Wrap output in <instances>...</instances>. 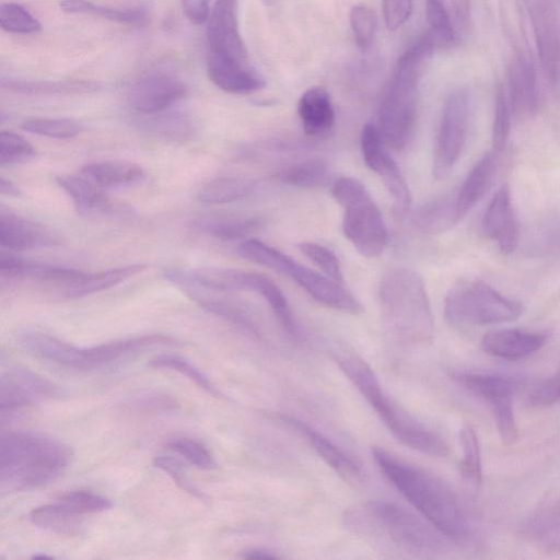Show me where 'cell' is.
<instances>
[{"label":"cell","mask_w":560,"mask_h":560,"mask_svg":"<svg viewBox=\"0 0 560 560\" xmlns=\"http://www.w3.org/2000/svg\"><path fill=\"white\" fill-rule=\"evenodd\" d=\"M372 453L385 477L435 529L451 539L468 536L467 515L448 485L382 447Z\"/></svg>","instance_id":"obj_1"},{"label":"cell","mask_w":560,"mask_h":560,"mask_svg":"<svg viewBox=\"0 0 560 560\" xmlns=\"http://www.w3.org/2000/svg\"><path fill=\"white\" fill-rule=\"evenodd\" d=\"M207 72L220 90L248 94L266 81L252 66L237 19V0H215L207 19Z\"/></svg>","instance_id":"obj_2"},{"label":"cell","mask_w":560,"mask_h":560,"mask_svg":"<svg viewBox=\"0 0 560 560\" xmlns=\"http://www.w3.org/2000/svg\"><path fill=\"white\" fill-rule=\"evenodd\" d=\"M62 441L38 432H2L0 438V488L3 492L33 490L60 477L72 459Z\"/></svg>","instance_id":"obj_3"},{"label":"cell","mask_w":560,"mask_h":560,"mask_svg":"<svg viewBox=\"0 0 560 560\" xmlns=\"http://www.w3.org/2000/svg\"><path fill=\"white\" fill-rule=\"evenodd\" d=\"M331 358L354 385L382 422L401 444L420 453L445 457V440L402 409L382 387L372 368L355 352L338 347Z\"/></svg>","instance_id":"obj_4"},{"label":"cell","mask_w":560,"mask_h":560,"mask_svg":"<svg viewBox=\"0 0 560 560\" xmlns=\"http://www.w3.org/2000/svg\"><path fill=\"white\" fill-rule=\"evenodd\" d=\"M342 521L352 534L399 551L420 555L438 551L443 546L441 533L429 522L393 502H362L348 509Z\"/></svg>","instance_id":"obj_5"},{"label":"cell","mask_w":560,"mask_h":560,"mask_svg":"<svg viewBox=\"0 0 560 560\" xmlns=\"http://www.w3.org/2000/svg\"><path fill=\"white\" fill-rule=\"evenodd\" d=\"M438 48L427 31L398 58L380 106L378 129L385 144L401 150L409 142L416 120L417 89L422 68Z\"/></svg>","instance_id":"obj_6"},{"label":"cell","mask_w":560,"mask_h":560,"mask_svg":"<svg viewBox=\"0 0 560 560\" xmlns=\"http://www.w3.org/2000/svg\"><path fill=\"white\" fill-rule=\"evenodd\" d=\"M384 323L401 342L424 345L432 340L434 323L421 276L407 267L387 270L380 283Z\"/></svg>","instance_id":"obj_7"},{"label":"cell","mask_w":560,"mask_h":560,"mask_svg":"<svg viewBox=\"0 0 560 560\" xmlns=\"http://www.w3.org/2000/svg\"><path fill=\"white\" fill-rule=\"evenodd\" d=\"M16 340L33 357L79 371L98 369L150 347L180 345L176 339L161 334L143 335L84 348L34 330L19 332Z\"/></svg>","instance_id":"obj_8"},{"label":"cell","mask_w":560,"mask_h":560,"mask_svg":"<svg viewBox=\"0 0 560 560\" xmlns=\"http://www.w3.org/2000/svg\"><path fill=\"white\" fill-rule=\"evenodd\" d=\"M244 259L267 267L296 282L317 302L349 314H360L363 306L342 283L300 265L294 259L256 240L245 238L237 247Z\"/></svg>","instance_id":"obj_9"},{"label":"cell","mask_w":560,"mask_h":560,"mask_svg":"<svg viewBox=\"0 0 560 560\" xmlns=\"http://www.w3.org/2000/svg\"><path fill=\"white\" fill-rule=\"evenodd\" d=\"M332 197L343 209L342 232L359 254L380 256L388 241L382 212L365 186L353 177H339L331 187Z\"/></svg>","instance_id":"obj_10"},{"label":"cell","mask_w":560,"mask_h":560,"mask_svg":"<svg viewBox=\"0 0 560 560\" xmlns=\"http://www.w3.org/2000/svg\"><path fill=\"white\" fill-rule=\"evenodd\" d=\"M523 305L479 279L455 284L444 301L446 319L455 325H490L512 322L521 316Z\"/></svg>","instance_id":"obj_11"},{"label":"cell","mask_w":560,"mask_h":560,"mask_svg":"<svg viewBox=\"0 0 560 560\" xmlns=\"http://www.w3.org/2000/svg\"><path fill=\"white\" fill-rule=\"evenodd\" d=\"M451 377L489 406L501 441L512 445L518 436L513 400L522 381L505 374L469 371H454Z\"/></svg>","instance_id":"obj_12"},{"label":"cell","mask_w":560,"mask_h":560,"mask_svg":"<svg viewBox=\"0 0 560 560\" xmlns=\"http://www.w3.org/2000/svg\"><path fill=\"white\" fill-rule=\"evenodd\" d=\"M471 113L470 92L459 88L451 92L443 105L432 163L435 179L446 178L462 155L468 137Z\"/></svg>","instance_id":"obj_13"},{"label":"cell","mask_w":560,"mask_h":560,"mask_svg":"<svg viewBox=\"0 0 560 560\" xmlns=\"http://www.w3.org/2000/svg\"><path fill=\"white\" fill-rule=\"evenodd\" d=\"M112 505V501L104 495L86 490H74L63 493L52 503L33 509L30 520L43 529L71 534L77 530L83 515L106 511Z\"/></svg>","instance_id":"obj_14"},{"label":"cell","mask_w":560,"mask_h":560,"mask_svg":"<svg viewBox=\"0 0 560 560\" xmlns=\"http://www.w3.org/2000/svg\"><path fill=\"white\" fill-rule=\"evenodd\" d=\"M361 150L366 166L381 178L397 212L408 211L411 203L409 187L395 160L387 152L380 129L375 125L363 126Z\"/></svg>","instance_id":"obj_15"},{"label":"cell","mask_w":560,"mask_h":560,"mask_svg":"<svg viewBox=\"0 0 560 560\" xmlns=\"http://www.w3.org/2000/svg\"><path fill=\"white\" fill-rule=\"evenodd\" d=\"M529 14L541 68L553 95L560 97V13L550 0H534Z\"/></svg>","instance_id":"obj_16"},{"label":"cell","mask_w":560,"mask_h":560,"mask_svg":"<svg viewBox=\"0 0 560 560\" xmlns=\"http://www.w3.org/2000/svg\"><path fill=\"white\" fill-rule=\"evenodd\" d=\"M215 283L221 291L247 290L257 292L268 302L287 332L294 338L300 337L299 325L283 292L267 276L254 271L219 267L215 273Z\"/></svg>","instance_id":"obj_17"},{"label":"cell","mask_w":560,"mask_h":560,"mask_svg":"<svg viewBox=\"0 0 560 560\" xmlns=\"http://www.w3.org/2000/svg\"><path fill=\"white\" fill-rule=\"evenodd\" d=\"M60 388L37 373L25 368H12L0 380L1 415L28 407L36 402L58 398Z\"/></svg>","instance_id":"obj_18"},{"label":"cell","mask_w":560,"mask_h":560,"mask_svg":"<svg viewBox=\"0 0 560 560\" xmlns=\"http://www.w3.org/2000/svg\"><path fill=\"white\" fill-rule=\"evenodd\" d=\"M187 88L176 77L167 73H149L135 81L128 90L127 102L137 113L155 115L179 102Z\"/></svg>","instance_id":"obj_19"},{"label":"cell","mask_w":560,"mask_h":560,"mask_svg":"<svg viewBox=\"0 0 560 560\" xmlns=\"http://www.w3.org/2000/svg\"><path fill=\"white\" fill-rule=\"evenodd\" d=\"M279 419L303 436L316 454L346 482L358 486L365 481L360 463L322 432L296 418L280 415Z\"/></svg>","instance_id":"obj_20"},{"label":"cell","mask_w":560,"mask_h":560,"mask_svg":"<svg viewBox=\"0 0 560 560\" xmlns=\"http://www.w3.org/2000/svg\"><path fill=\"white\" fill-rule=\"evenodd\" d=\"M508 98L518 119L535 115L539 108L537 74L532 58L518 49L508 69Z\"/></svg>","instance_id":"obj_21"},{"label":"cell","mask_w":560,"mask_h":560,"mask_svg":"<svg viewBox=\"0 0 560 560\" xmlns=\"http://www.w3.org/2000/svg\"><path fill=\"white\" fill-rule=\"evenodd\" d=\"M481 229L501 253L509 255L516 249L518 223L508 184H503L492 196L483 213Z\"/></svg>","instance_id":"obj_22"},{"label":"cell","mask_w":560,"mask_h":560,"mask_svg":"<svg viewBox=\"0 0 560 560\" xmlns=\"http://www.w3.org/2000/svg\"><path fill=\"white\" fill-rule=\"evenodd\" d=\"M521 534L542 551L560 552V489L550 492L532 510L521 526Z\"/></svg>","instance_id":"obj_23"},{"label":"cell","mask_w":560,"mask_h":560,"mask_svg":"<svg viewBox=\"0 0 560 560\" xmlns=\"http://www.w3.org/2000/svg\"><path fill=\"white\" fill-rule=\"evenodd\" d=\"M60 242L47 226L23 218L4 208L0 209V245L12 250L54 247Z\"/></svg>","instance_id":"obj_24"},{"label":"cell","mask_w":560,"mask_h":560,"mask_svg":"<svg viewBox=\"0 0 560 560\" xmlns=\"http://www.w3.org/2000/svg\"><path fill=\"white\" fill-rule=\"evenodd\" d=\"M548 340L542 331L502 328L487 332L481 349L489 355L504 360H520L541 349Z\"/></svg>","instance_id":"obj_25"},{"label":"cell","mask_w":560,"mask_h":560,"mask_svg":"<svg viewBox=\"0 0 560 560\" xmlns=\"http://www.w3.org/2000/svg\"><path fill=\"white\" fill-rule=\"evenodd\" d=\"M59 187L70 197L78 212L85 215H108L128 212L127 207L113 202L105 189L95 185L86 177L59 175L56 177Z\"/></svg>","instance_id":"obj_26"},{"label":"cell","mask_w":560,"mask_h":560,"mask_svg":"<svg viewBox=\"0 0 560 560\" xmlns=\"http://www.w3.org/2000/svg\"><path fill=\"white\" fill-rule=\"evenodd\" d=\"M0 273L7 278L31 279L66 287L85 275L75 268L27 260L4 250L0 253Z\"/></svg>","instance_id":"obj_27"},{"label":"cell","mask_w":560,"mask_h":560,"mask_svg":"<svg viewBox=\"0 0 560 560\" xmlns=\"http://www.w3.org/2000/svg\"><path fill=\"white\" fill-rule=\"evenodd\" d=\"M498 154L491 149L471 167L456 194V207L462 220L486 195L495 174Z\"/></svg>","instance_id":"obj_28"},{"label":"cell","mask_w":560,"mask_h":560,"mask_svg":"<svg viewBox=\"0 0 560 560\" xmlns=\"http://www.w3.org/2000/svg\"><path fill=\"white\" fill-rule=\"evenodd\" d=\"M298 114L304 132L319 136L335 124V110L329 93L322 86L307 89L298 103Z\"/></svg>","instance_id":"obj_29"},{"label":"cell","mask_w":560,"mask_h":560,"mask_svg":"<svg viewBox=\"0 0 560 560\" xmlns=\"http://www.w3.org/2000/svg\"><path fill=\"white\" fill-rule=\"evenodd\" d=\"M81 174L103 189L132 187L145 177L144 170L140 165L128 161L89 163L81 168Z\"/></svg>","instance_id":"obj_30"},{"label":"cell","mask_w":560,"mask_h":560,"mask_svg":"<svg viewBox=\"0 0 560 560\" xmlns=\"http://www.w3.org/2000/svg\"><path fill=\"white\" fill-rule=\"evenodd\" d=\"M260 225L261 221L256 217L230 213H209L192 221L197 231L221 241L246 238Z\"/></svg>","instance_id":"obj_31"},{"label":"cell","mask_w":560,"mask_h":560,"mask_svg":"<svg viewBox=\"0 0 560 560\" xmlns=\"http://www.w3.org/2000/svg\"><path fill=\"white\" fill-rule=\"evenodd\" d=\"M459 220L456 195L445 196L420 206L412 215L413 225L427 234L446 232Z\"/></svg>","instance_id":"obj_32"},{"label":"cell","mask_w":560,"mask_h":560,"mask_svg":"<svg viewBox=\"0 0 560 560\" xmlns=\"http://www.w3.org/2000/svg\"><path fill=\"white\" fill-rule=\"evenodd\" d=\"M147 269V265L132 264L103 270L96 273H85L81 279L65 288L68 298H80L107 290L124 282Z\"/></svg>","instance_id":"obj_33"},{"label":"cell","mask_w":560,"mask_h":560,"mask_svg":"<svg viewBox=\"0 0 560 560\" xmlns=\"http://www.w3.org/2000/svg\"><path fill=\"white\" fill-rule=\"evenodd\" d=\"M1 86L5 90L27 95H69L92 93L98 84L91 81H25L2 79Z\"/></svg>","instance_id":"obj_34"},{"label":"cell","mask_w":560,"mask_h":560,"mask_svg":"<svg viewBox=\"0 0 560 560\" xmlns=\"http://www.w3.org/2000/svg\"><path fill=\"white\" fill-rule=\"evenodd\" d=\"M59 5L66 13L100 16L119 24L141 26L147 23V13L139 9L106 7L90 0H62Z\"/></svg>","instance_id":"obj_35"},{"label":"cell","mask_w":560,"mask_h":560,"mask_svg":"<svg viewBox=\"0 0 560 560\" xmlns=\"http://www.w3.org/2000/svg\"><path fill=\"white\" fill-rule=\"evenodd\" d=\"M458 441L462 450L460 476L471 489L478 491L482 482V466L479 441L474 428L464 424L459 430Z\"/></svg>","instance_id":"obj_36"},{"label":"cell","mask_w":560,"mask_h":560,"mask_svg":"<svg viewBox=\"0 0 560 560\" xmlns=\"http://www.w3.org/2000/svg\"><path fill=\"white\" fill-rule=\"evenodd\" d=\"M256 187L253 179L244 177H220L207 183L198 198L206 203H229L248 196Z\"/></svg>","instance_id":"obj_37"},{"label":"cell","mask_w":560,"mask_h":560,"mask_svg":"<svg viewBox=\"0 0 560 560\" xmlns=\"http://www.w3.org/2000/svg\"><path fill=\"white\" fill-rule=\"evenodd\" d=\"M144 122L145 130L165 141L184 142L195 133L194 122L183 114H155Z\"/></svg>","instance_id":"obj_38"},{"label":"cell","mask_w":560,"mask_h":560,"mask_svg":"<svg viewBox=\"0 0 560 560\" xmlns=\"http://www.w3.org/2000/svg\"><path fill=\"white\" fill-rule=\"evenodd\" d=\"M328 177V167L320 159H310L293 164L279 174L282 183L299 187L314 188L322 186Z\"/></svg>","instance_id":"obj_39"},{"label":"cell","mask_w":560,"mask_h":560,"mask_svg":"<svg viewBox=\"0 0 560 560\" xmlns=\"http://www.w3.org/2000/svg\"><path fill=\"white\" fill-rule=\"evenodd\" d=\"M148 365L153 369H167L175 371L189 378L208 394L218 398L224 397V395L217 388V386L208 378L205 373H202L198 368H196L183 357L177 354H159L152 358Z\"/></svg>","instance_id":"obj_40"},{"label":"cell","mask_w":560,"mask_h":560,"mask_svg":"<svg viewBox=\"0 0 560 560\" xmlns=\"http://www.w3.org/2000/svg\"><path fill=\"white\" fill-rule=\"evenodd\" d=\"M425 15L430 26L429 32L434 37L438 48L456 45L459 36L456 33L443 0H427Z\"/></svg>","instance_id":"obj_41"},{"label":"cell","mask_w":560,"mask_h":560,"mask_svg":"<svg viewBox=\"0 0 560 560\" xmlns=\"http://www.w3.org/2000/svg\"><path fill=\"white\" fill-rule=\"evenodd\" d=\"M21 128L30 133L52 139H69L82 131V126L70 118H31Z\"/></svg>","instance_id":"obj_42"},{"label":"cell","mask_w":560,"mask_h":560,"mask_svg":"<svg viewBox=\"0 0 560 560\" xmlns=\"http://www.w3.org/2000/svg\"><path fill=\"white\" fill-rule=\"evenodd\" d=\"M511 129V107L503 84H499L494 95V114L491 132L492 150L501 153L506 147Z\"/></svg>","instance_id":"obj_43"},{"label":"cell","mask_w":560,"mask_h":560,"mask_svg":"<svg viewBox=\"0 0 560 560\" xmlns=\"http://www.w3.org/2000/svg\"><path fill=\"white\" fill-rule=\"evenodd\" d=\"M1 27L13 34H33L42 30L39 21L23 5L3 2L0 7Z\"/></svg>","instance_id":"obj_44"},{"label":"cell","mask_w":560,"mask_h":560,"mask_svg":"<svg viewBox=\"0 0 560 560\" xmlns=\"http://www.w3.org/2000/svg\"><path fill=\"white\" fill-rule=\"evenodd\" d=\"M125 406L138 412H168L177 410L179 404L167 393L142 389L129 395L125 400Z\"/></svg>","instance_id":"obj_45"},{"label":"cell","mask_w":560,"mask_h":560,"mask_svg":"<svg viewBox=\"0 0 560 560\" xmlns=\"http://www.w3.org/2000/svg\"><path fill=\"white\" fill-rule=\"evenodd\" d=\"M166 447L199 469L211 470L217 466L207 446L197 440L185 436L173 438L167 441Z\"/></svg>","instance_id":"obj_46"},{"label":"cell","mask_w":560,"mask_h":560,"mask_svg":"<svg viewBox=\"0 0 560 560\" xmlns=\"http://www.w3.org/2000/svg\"><path fill=\"white\" fill-rule=\"evenodd\" d=\"M36 150L22 136L2 130L0 133V164L1 166L14 165L32 160Z\"/></svg>","instance_id":"obj_47"},{"label":"cell","mask_w":560,"mask_h":560,"mask_svg":"<svg viewBox=\"0 0 560 560\" xmlns=\"http://www.w3.org/2000/svg\"><path fill=\"white\" fill-rule=\"evenodd\" d=\"M300 252L316 265L327 277L343 283L340 262L332 250L315 242H302Z\"/></svg>","instance_id":"obj_48"},{"label":"cell","mask_w":560,"mask_h":560,"mask_svg":"<svg viewBox=\"0 0 560 560\" xmlns=\"http://www.w3.org/2000/svg\"><path fill=\"white\" fill-rule=\"evenodd\" d=\"M350 25L358 47L370 48L377 26L375 13L366 5H354L350 11Z\"/></svg>","instance_id":"obj_49"},{"label":"cell","mask_w":560,"mask_h":560,"mask_svg":"<svg viewBox=\"0 0 560 560\" xmlns=\"http://www.w3.org/2000/svg\"><path fill=\"white\" fill-rule=\"evenodd\" d=\"M153 465L167 474L176 486L189 495L206 502V494L199 490L188 478L183 464L172 456H156Z\"/></svg>","instance_id":"obj_50"},{"label":"cell","mask_w":560,"mask_h":560,"mask_svg":"<svg viewBox=\"0 0 560 560\" xmlns=\"http://www.w3.org/2000/svg\"><path fill=\"white\" fill-rule=\"evenodd\" d=\"M534 250L541 254L560 252V213L544 221L534 232Z\"/></svg>","instance_id":"obj_51"},{"label":"cell","mask_w":560,"mask_h":560,"mask_svg":"<svg viewBox=\"0 0 560 560\" xmlns=\"http://www.w3.org/2000/svg\"><path fill=\"white\" fill-rule=\"evenodd\" d=\"M527 400L530 405L540 407L551 406L560 400V366L530 389Z\"/></svg>","instance_id":"obj_52"},{"label":"cell","mask_w":560,"mask_h":560,"mask_svg":"<svg viewBox=\"0 0 560 560\" xmlns=\"http://www.w3.org/2000/svg\"><path fill=\"white\" fill-rule=\"evenodd\" d=\"M382 8L386 27L396 31L410 18L412 0H382Z\"/></svg>","instance_id":"obj_53"},{"label":"cell","mask_w":560,"mask_h":560,"mask_svg":"<svg viewBox=\"0 0 560 560\" xmlns=\"http://www.w3.org/2000/svg\"><path fill=\"white\" fill-rule=\"evenodd\" d=\"M186 18L194 24H201L209 15V0H180Z\"/></svg>","instance_id":"obj_54"},{"label":"cell","mask_w":560,"mask_h":560,"mask_svg":"<svg viewBox=\"0 0 560 560\" xmlns=\"http://www.w3.org/2000/svg\"><path fill=\"white\" fill-rule=\"evenodd\" d=\"M451 4L459 30L469 33L471 30L470 0H451Z\"/></svg>","instance_id":"obj_55"},{"label":"cell","mask_w":560,"mask_h":560,"mask_svg":"<svg viewBox=\"0 0 560 560\" xmlns=\"http://www.w3.org/2000/svg\"><path fill=\"white\" fill-rule=\"evenodd\" d=\"M242 558H245V559H276L279 557L268 549L252 548V549L243 551Z\"/></svg>","instance_id":"obj_56"},{"label":"cell","mask_w":560,"mask_h":560,"mask_svg":"<svg viewBox=\"0 0 560 560\" xmlns=\"http://www.w3.org/2000/svg\"><path fill=\"white\" fill-rule=\"evenodd\" d=\"M0 192L1 195L19 197L21 196V190L18 186H15L11 180L0 177Z\"/></svg>","instance_id":"obj_57"},{"label":"cell","mask_w":560,"mask_h":560,"mask_svg":"<svg viewBox=\"0 0 560 560\" xmlns=\"http://www.w3.org/2000/svg\"><path fill=\"white\" fill-rule=\"evenodd\" d=\"M33 558H34V559H38V558L51 559V557L46 556V555H34V556H33Z\"/></svg>","instance_id":"obj_58"},{"label":"cell","mask_w":560,"mask_h":560,"mask_svg":"<svg viewBox=\"0 0 560 560\" xmlns=\"http://www.w3.org/2000/svg\"><path fill=\"white\" fill-rule=\"evenodd\" d=\"M266 5H272L275 4L278 0H261Z\"/></svg>","instance_id":"obj_59"}]
</instances>
